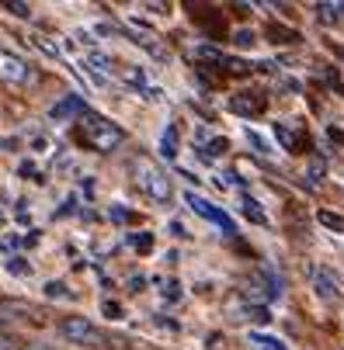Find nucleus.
<instances>
[{
	"instance_id": "18",
	"label": "nucleus",
	"mask_w": 344,
	"mask_h": 350,
	"mask_svg": "<svg viewBox=\"0 0 344 350\" xmlns=\"http://www.w3.org/2000/svg\"><path fill=\"white\" fill-rule=\"evenodd\" d=\"M275 132H278V139L285 142V149H288V153H296V142H299V139H296V135H292V132H288L285 125H275Z\"/></svg>"
},
{
	"instance_id": "4",
	"label": "nucleus",
	"mask_w": 344,
	"mask_h": 350,
	"mask_svg": "<svg viewBox=\"0 0 344 350\" xmlns=\"http://www.w3.org/2000/svg\"><path fill=\"white\" fill-rule=\"evenodd\" d=\"M0 83H11V87H21V83H35V70L28 59H21L11 49H0Z\"/></svg>"
},
{
	"instance_id": "22",
	"label": "nucleus",
	"mask_w": 344,
	"mask_h": 350,
	"mask_svg": "<svg viewBox=\"0 0 344 350\" xmlns=\"http://www.w3.org/2000/svg\"><path fill=\"white\" fill-rule=\"evenodd\" d=\"M18 174H21V177H35V163H21ZM35 180H38V177H35Z\"/></svg>"
},
{
	"instance_id": "19",
	"label": "nucleus",
	"mask_w": 344,
	"mask_h": 350,
	"mask_svg": "<svg viewBox=\"0 0 344 350\" xmlns=\"http://www.w3.org/2000/svg\"><path fill=\"white\" fill-rule=\"evenodd\" d=\"M226 149H230V142H226V139H212V142H209V157H223Z\"/></svg>"
},
{
	"instance_id": "2",
	"label": "nucleus",
	"mask_w": 344,
	"mask_h": 350,
	"mask_svg": "<svg viewBox=\"0 0 344 350\" xmlns=\"http://www.w3.org/2000/svg\"><path fill=\"white\" fill-rule=\"evenodd\" d=\"M80 139L94 149V153H112L125 142V129H119L115 122L101 118V115H90L84 111V125H80Z\"/></svg>"
},
{
	"instance_id": "3",
	"label": "nucleus",
	"mask_w": 344,
	"mask_h": 350,
	"mask_svg": "<svg viewBox=\"0 0 344 350\" xmlns=\"http://www.w3.org/2000/svg\"><path fill=\"white\" fill-rule=\"evenodd\" d=\"M56 333L66 343H77V347H105V333L97 329L87 316H66V319H60Z\"/></svg>"
},
{
	"instance_id": "17",
	"label": "nucleus",
	"mask_w": 344,
	"mask_h": 350,
	"mask_svg": "<svg viewBox=\"0 0 344 350\" xmlns=\"http://www.w3.org/2000/svg\"><path fill=\"white\" fill-rule=\"evenodd\" d=\"M4 11H11L14 18H32V8H28V4H21V0H8Z\"/></svg>"
},
{
	"instance_id": "9",
	"label": "nucleus",
	"mask_w": 344,
	"mask_h": 350,
	"mask_svg": "<svg viewBox=\"0 0 344 350\" xmlns=\"http://www.w3.org/2000/svg\"><path fill=\"white\" fill-rule=\"evenodd\" d=\"M230 111H236V115H261L265 111V97H251V94H236L233 101H230Z\"/></svg>"
},
{
	"instance_id": "21",
	"label": "nucleus",
	"mask_w": 344,
	"mask_h": 350,
	"mask_svg": "<svg viewBox=\"0 0 344 350\" xmlns=\"http://www.w3.org/2000/svg\"><path fill=\"white\" fill-rule=\"evenodd\" d=\"M236 45H243V49L254 45V31H236Z\"/></svg>"
},
{
	"instance_id": "16",
	"label": "nucleus",
	"mask_w": 344,
	"mask_h": 350,
	"mask_svg": "<svg viewBox=\"0 0 344 350\" xmlns=\"http://www.w3.org/2000/svg\"><path fill=\"white\" fill-rule=\"evenodd\" d=\"M320 222H323L327 229H334V232H344V219L334 215V212H320Z\"/></svg>"
},
{
	"instance_id": "12",
	"label": "nucleus",
	"mask_w": 344,
	"mask_h": 350,
	"mask_svg": "<svg viewBox=\"0 0 344 350\" xmlns=\"http://www.w3.org/2000/svg\"><path fill=\"white\" fill-rule=\"evenodd\" d=\"M122 77H125V83H129V87H136V90H150V83H146V73H143L139 66H125V70H122Z\"/></svg>"
},
{
	"instance_id": "8",
	"label": "nucleus",
	"mask_w": 344,
	"mask_h": 350,
	"mask_svg": "<svg viewBox=\"0 0 344 350\" xmlns=\"http://www.w3.org/2000/svg\"><path fill=\"white\" fill-rule=\"evenodd\" d=\"M84 70L101 83L105 77H112V56H105V53H97V49H94V53H87V59H84Z\"/></svg>"
},
{
	"instance_id": "13",
	"label": "nucleus",
	"mask_w": 344,
	"mask_h": 350,
	"mask_svg": "<svg viewBox=\"0 0 344 350\" xmlns=\"http://www.w3.org/2000/svg\"><path fill=\"white\" fill-rule=\"evenodd\" d=\"M45 298H66V302H70V298H77L73 291H66V284L63 281H45Z\"/></svg>"
},
{
	"instance_id": "24",
	"label": "nucleus",
	"mask_w": 344,
	"mask_h": 350,
	"mask_svg": "<svg viewBox=\"0 0 344 350\" xmlns=\"http://www.w3.org/2000/svg\"><path fill=\"white\" fill-rule=\"evenodd\" d=\"M25 350H53V347H25Z\"/></svg>"
},
{
	"instance_id": "20",
	"label": "nucleus",
	"mask_w": 344,
	"mask_h": 350,
	"mask_svg": "<svg viewBox=\"0 0 344 350\" xmlns=\"http://www.w3.org/2000/svg\"><path fill=\"white\" fill-rule=\"evenodd\" d=\"M101 309H105V316H108V319H122V306H119V302H105Z\"/></svg>"
},
{
	"instance_id": "25",
	"label": "nucleus",
	"mask_w": 344,
	"mask_h": 350,
	"mask_svg": "<svg viewBox=\"0 0 344 350\" xmlns=\"http://www.w3.org/2000/svg\"><path fill=\"white\" fill-rule=\"evenodd\" d=\"M0 222H4V215H0Z\"/></svg>"
},
{
	"instance_id": "11",
	"label": "nucleus",
	"mask_w": 344,
	"mask_h": 350,
	"mask_svg": "<svg viewBox=\"0 0 344 350\" xmlns=\"http://www.w3.org/2000/svg\"><path fill=\"white\" fill-rule=\"evenodd\" d=\"M317 18L323 25H334V21L344 18V4H317Z\"/></svg>"
},
{
	"instance_id": "7",
	"label": "nucleus",
	"mask_w": 344,
	"mask_h": 350,
	"mask_svg": "<svg viewBox=\"0 0 344 350\" xmlns=\"http://www.w3.org/2000/svg\"><path fill=\"white\" fill-rule=\"evenodd\" d=\"M49 118L53 122H70V118H84V101L77 94H66L63 101H56L53 108H49Z\"/></svg>"
},
{
	"instance_id": "1",
	"label": "nucleus",
	"mask_w": 344,
	"mask_h": 350,
	"mask_svg": "<svg viewBox=\"0 0 344 350\" xmlns=\"http://www.w3.org/2000/svg\"><path fill=\"white\" fill-rule=\"evenodd\" d=\"M132 180H136V187L146 198H153L157 205H167L171 198H174V184H171L167 170L160 163H153L150 157H136L132 160Z\"/></svg>"
},
{
	"instance_id": "14",
	"label": "nucleus",
	"mask_w": 344,
	"mask_h": 350,
	"mask_svg": "<svg viewBox=\"0 0 344 350\" xmlns=\"http://www.w3.org/2000/svg\"><path fill=\"white\" fill-rule=\"evenodd\" d=\"M4 267H8L11 274H18V278H28V274H32V264H28L25 257H8Z\"/></svg>"
},
{
	"instance_id": "6",
	"label": "nucleus",
	"mask_w": 344,
	"mask_h": 350,
	"mask_svg": "<svg viewBox=\"0 0 344 350\" xmlns=\"http://www.w3.org/2000/svg\"><path fill=\"white\" fill-rule=\"evenodd\" d=\"M313 291H317L320 302H337V298H341L337 278L330 271H323V267H313Z\"/></svg>"
},
{
	"instance_id": "10",
	"label": "nucleus",
	"mask_w": 344,
	"mask_h": 350,
	"mask_svg": "<svg viewBox=\"0 0 344 350\" xmlns=\"http://www.w3.org/2000/svg\"><path fill=\"white\" fill-rule=\"evenodd\" d=\"M160 153L167 157V160H174L177 157V129L171 125V129H164V135H160Z\"/></svg>"
},
{
	"instance_id": "5",
	"label": "nucleus",
	"mask_w": 344,
	"mask_h": 350,
	"mask_svg": "<svg viewBox=\"0 0 344 350\" xmlns=\"http://www.w3.org/2000/svg\"><path fill=\"white\" fill-rule=\"evenodd\" d=\"M184 205L191 208V212H199L202 219H209V222H216L219 229H226V232H233V222H230V215L226 212H219L212 202H206L202 194H195V191H184Z\"/></svg>"
},
{
	"instance_id": "15",
	"label": "nucleus",
	"mask_w": 344,
	"mask_h": 350,
	"mask_svg": "<svg viewBox=\"0 0 344 350\" xmlns=\"http://www.w3.org/2000/svg\"><path fill=\"white\" fill-rule=\"evenodd\" d=\"M243 215H247V219H254L258 226H265V222H268V215L258 208V202H254V198H243Z\"/></svg>"
},
{
	"instance_id": "23",
	"label": "nucleus",
	"mask_w": 344,
	"mask_h": 350,
	"mask_svg": "<svg viewBox=\"0 0 344 350\" xmlns=\"http://www.w3.org/2000/svg\"><path fill=\"white\" fill-rule=\"evenodd\" d=\"M132 243H136L139 250H150V246H153V239H150V236H136Z\"/></svg>"
}]
</instances>
